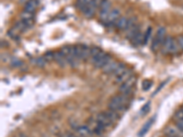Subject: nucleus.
<instances>
[{"label": "nucleus", "instance_id": "b1692460", "mask_svg": "<svg viewBox=\"0 0 183 137\" xmlns=\"http://www.w3.org/2000/svg\"><path fill=\"white\" fill-rule=\"evenodd\" d=\"M47 60L45 59L44 57H38V58H35L33 60H32V63H34L35 65H37L38 67H44L46 64H47Z\"/></svg>", "mask_w": 183, "mask_h": 137}, {"label": "nucleus", "instance_id": "20e7f679", "mask_svg": "<svg viewBox=\"0 0 183 137\" xmlns=\"http://www.w3.org/2000/svg\"><path fill=\"white\" fill-rule=\"evenodd\" d=\"M120 15H121V13H120V10L118 8L112 9L110 14H109V16H108V17H107V20L104 23V25L107 26V27L113 26V25L115 26L116 21L120 18Z\"/></svg>", "mask_w": 183, "mask_h": 137}, {"label": "nucleus", "instance_id": "f3484780", "mask_svg": "<svg viewBox=\"0 0 183 137\" xmlns=\"http://www.w3.org/2000/svg\"><path fill=\"white\" fill-rule=\"evenodd\" d=\"M154 121H155V117H153V118H151L149 121H147V122L145 124V125L142 127V129L140 130V132L138 133V136L139 137L144 136V135L148 132V130L150 129V127L152 126V124H153Z\"/></svg>", "mask_w": 183, "mask_h": 137}, {"label": "nucleus", "instance_id": "6ab92c4d", "mask_svg": "<svg viewBox=\"0 0 183 137\" xmlns=\"http://www.w3.org/2000/svg\"><path fill=\"white\" fill-rule=\"evenodd\" d=\"M104 113L106 114V116L109 118V120H110L113 124L116 123V122L118 121V119H119V113L116 112H115V111H112V110H110V109H108L107 111H105Z\"/></svg>", "mask_w": 183, "mask_h": 137}, {"label": "nucleus", "instance_id": "ddd939ff", "mask_svg": "<svg viewBox=\"0 0 183 137\" xmlns=\"http://www.w3.org/2000/svg\"><path fill=\"white\" fill-rule=\"evenodd\" d=\"M127 22H128V18L126 17H121L117 21L116 23L115 24V27L116 29L118 30H125L127 26Z\"/></svg>", "mask_w": 183, "mask_h": 137}, {"label": "nucleus", "instance_id": "7c9ffc66", "mask_svg": "<svg viewBox=\"0 0 183 137\" xmlns=\"http://www.w3.org/2000/svg\"><path fill=\"white\" fill-rule=\"evenodd\" d=\"M149 108H150V102L148 101V102H146V103L142 107V109H141V111H140L141 114H146V113L149 111Z\"/></svg>", "mask_w": 183, "mask_h": 137}, {"label": "nucleus", "instance_id": "9d476101", "mask_svg": "<svg viewBox=\"0 0 183 137\" xmlns=\"http://www.w3.org/2000/svg\"><path fill=\"white\" fill-rule=\"evenodd\" d=\"M133 75H134L133 74V71L130 69H127L122 74H120L119 76L115 77V82L116 83H119V84H122L126 81H127L130 77H132Z\"/></svg>", "mask_w": 183, "mask_h": 137}, {"label": "nucleus", "instance_id": "f8f14e48", "mask_svg": "<svg viewBox=\"0 0 183 137\" xmlns=\"http://www.w3.org/2000/svg\"><path fill=\"white\" fill-rule=\"evenodd\" d=\"M130 42H131L132 46H134V47H138L141 44H143V42H144V34L142 33V31H139L138 33H137L131 39Z\"/></svg>", "mask_w": 183, "mask_h": 137}, {"label": "nucleus", "instance_id": "72a5a7b5", "mask_svg": "<svg viewBox=\"0 0 183 137\" xmlns=\"http://www.w3.org/2000/svg\"><path fill=\"white\" fill-rule=\"evenodd\" d=\"M67 137H81V136H77V135H75L74 134H72V133H68L67 134Z\"/></svg>", "mask_w": 183, "mask_h": 137}, {"label": "nucleus", "instance_id": "2f4dec72", "mask_svg": "<svg viewBox=\"0 0 183 137\" xmlns=\"http://www.w3.org/2000/svg\"><path fill=\"white\" fill-rule=\"evenodd\" d=\"M177 43H178V45H179V48H180V49H181L183 51V35H180L178 38H177Z\"/></svg>", "mask_w": 183, "mask_h": 137}, {"label": "nucleus", "instance_id": "f257e3e1", "mask_svg": "<svg viewBox=\"0 0 183 137\" xmlns=\"http://www.w3.org/2000/svg\"><path fill=\"white\" fill-rule=\"evenodd\" d=\"M128 98L129 96H127L122 93L115 95L108 102V109L115 111L118 113L124 112L127 109Z\"/></svg>", "mask_w": 183, "mask_h": 137}, {"label": "nucleus", "instance_id": "5701e85b", "mask_svg": "<svg viewBox=\"0 0 183 137\" xmlns=\"http://www.w3.org/2000/svg\"><path fill=\"white\" fill-rule=\"evenodd\" d=\"M158 39H159L162 42H164L165 39H166V29L164 27H159L158 29V31H157V35Z\"/></svg>", "mask_w": 183, "mask_h": 137}, {"label": "nucleus", "instance_id": "412c9836", "mask_svg": "<svg viewBox=\"0 0 183 137\" xmlns=\"http://www.w3.org/2000/svg\"><path fill=\"white\" fill-rule=\"evenodd\" d=\"M139 31H141V29H140V25H139V24H137L132 29H130L129 31L126 32V38H127V40H131V39H132L137 33H138Z\"/></svg>", "mask_w": 183, "mask_h": 137}, {"label": "nucleus", "instance_id": "4be33fe9", "mask_svg": "<svg viewBox=\"0 0 183 137\" xmlns=\"http://www.w3.org/2000/svg\"><path fill=\"white\" fill-rule=\"evenodd\" d=\"M162 44H163V42L159 40V39H158V37L156 36L155 38H154V40H152V44H151V50L153 51V52H157L159 48H161V47H162Z\"/></svg>", "mask_w": 183, "mask_h": 137}, {"label": "nucleus", "instance_id": "a878e982", "mask_svg": "<svg viewBox=\"0 0 183 137\" xmlns=\"http://www.w3.org/2000/svg\"><path fill=\"white\" fill-rule=\"evenodd\" d=\"M174 121L175 122H181V123H183V107L179 109L175 114H174Z\"/></svg>", "mask_w": 183, "mask_h": 137}, {"label": "nucleus", "instance_id": "0eeeda50", "mask_svg": "<svg viewBox=\"0 0 183 137\" xmlns=\"http://www.w3.org/2000/svg\"><path fill=\"white\" fill-rule=\"evenodd\" d=\"M75 129L76 133L81 137H89L91 135V130L90 127L82 124H72Z\"/></svg>", "mask_w": 183, "mask_h": 137}, {"label": "nucleus", "instance_id": "f03ea898", "mask_svg": "<svg viewBox=\"0 0 183 137\" xmlns=\"http://www.w3.org/2000/svg\"><path fill=\"white\" fill-rule=\"evenodd\" d=\"M136 82H137V78H136L135 75H133L127 81H126L124 83L120 84L119 92L122 93V94H125L127 96H130L132 91H133V88L136 84Z\"/></svg>", "mask_w": 183, "mask_h": 137}, {"label": "nucleus", "instance_id": "9b49d317", "mask_svg": "<svg viewBox=\"0 0 183 137\" xmlns=\"http://www.w3.org/2000/svg\"><path fill=\"white\" fill-rule=\"evenodd\" d=\"M39 2L40 0H29L24 6V10L30 13H34L39 6Z\"/></svg>", "mask_w": 183, "mask_h": 137}, {"label": "nucleus", "instance_id": "a211bd4d", "mask_svg": "<svg viewBox=\"0 0 183 137\" xmlns=\"http://www.w3.org/2000/svg\"><path fill=\"white\" fill-rule=\"evenodd\" d=\"M107 53L106 52H104L103 49L102 50H100L98 53H96V54H94L93 56H91V58H90V60H91V63L94 66L97 62H99L105 55H106Z\"/></svg>", "mask_w": 183, "mask_h": 137}, {"label": "nucleus", "instance_id": "6e6552de", "mask_svg": "<svg viewBox=\"0 0 183 137\" xmlns=\"http://www.w3.org/2000/svg\"><path fill=\"white\" fill-rule=\"evenodd\" d=\"M175 41V39H173L171 36H167L162 47H161V51L163 54H170V51H171V48H172V46L173 43Z\"/></svg>", "mask_w": 183, "mask_h": 137}, {"label": "nucleus", "instance_id": "c85d7f7f", "mask_svg": "<svg viewBox=\"0 0 183 137\" xmlns=\"http://www.w3.org/2000/svg\"><path fill=\"white\" fill-rule=\"evenodd\" d=\"M18 31L17 30V29H15L14 28L12 29H10L8 32H7V36L9 37V38H11V39H14V40H16V39H18Z\"/></svg>", "mask_w": 183, "mask_h": 137}, {"label": "nucleus", "instance_id": "c9c22d12", "mask_svg": "<svg viewBox=\"0 0 183 137\" xmlns=\"http://www.w3.org/2000/svg\"><path fill=\"white\" fill-rule=\"evenodd\" d=\"M19 137H28V136H27V135H21Z\"/></svg>", "mask_w": 183, "mask_h": 137}, {"label": "nucleus", "instance_id": "39448f33", "mask_svg": "<svg viewBox=\"0 0 183 137\" xmlns=\"http://www.w3.org/2000/svg\"><path fill=\"white\" fill-rule=\"evenodd\" d=\"M164 134L166 137H183V130L180 129L176 125L174 126H167L164 130Z\"/></svg>", "mask_w": 183, "mask_h": 137}, {"label": "nucleus", "instance_id": "473e14b6", "mask_svg": "<svg viewBox=\"0 0 183 137\" xmlns=\"http://www.w3.org/2000/svg\"><path fill=\"white\" fill-rule=\"evenodd\" d=\"M165 84H166V82H162V84H161V85H160V86H159V87H158V89H157V91H155V92H154V93H153V94H154V95H155V94H156V93H157V92H158V91H159V90H160V89H161V88H162V87H163V86H164V85H165Z\"/></svg>", "mask_w": 183, "mask_h": 137}, {"label": "nucleus", "instance_id": "c756f323", "mask_svg": "<svg viewBox=\"0 0 183 137\" xmlns=\"http://www.w3.org/2000/svg\"><path fill=\"white\" fill-rule=\"evenodd\" d=\"M22 61L21 60H19V59H11V65L13 66V67H16V68H18V67H21L22 66Z\"/></svg>", "mask_w": 183, "mask_h": 137}, {"label": "nucleus", "instance_id": "bb28decb", "mask_svg": "<svg viewBox=\"0 0 183 137\" xmlns=\"http://www.w3.org/2000/svg\"><path fill=\"white\" fill-rule=\"evenodd\" d=\"M152 86V82L149 81V80H145L143 82H142V90L145 91H148Z\"/></svg>", "mask_w": 183, "mask_h": 137}, {"label": "nucleus", "instance_id": "393cba45", "mask_svg": "<svg viewBox=\"0 0 183 137\" xmlns=\"http://www.w3.org/2000/svg\"><path fill=\"white\" fill-rule=\"evenodd\" d=\"M151 35H152V28L151 27H148L146 30V32L144 33V42L143 44L146 45L149 40H150V38H151Z\"/></svg>", "mask_w": 183, "mask_h": 137}, {"label": "nucleus", "instance_id": "cd10ccee", "mask_svg": "<svg viewBox=\"0 0 183 137\" xmlns=\"http://www.w3.org/2000/svg\"><path fill=\"white\" fill-rule=\"evenodd\" d=\"M54 54H55V52L54 51H51V50H49V51H47L45 54H44V58H45V59L49 62V61H51V60H54Z\"/></svg>", "mask_w": 183, "mask_h": 137}, {"label": "nucleus", "instance_id": "4468645a", "mask_svg": "<svg viewBox=\"0 0 183 137\" xmlns=\"http://www.w3.org/2000/svg\"><path fill=\"white\" fill-rule=\"evenodd\" d=\"M117 62H118V61L111 60L106 66H104V67L102 69L103 72L105 73V74H110V75H112V73L114 72V70H115V67H116V65H117Z\"/></svg>", "mask_w": 183, "mask_h": 137}, {"label": "nucleus", "instance_id": "aec40b11", "mask_svg": "<svg viewBox=\"0 0 183 137\" xmlns=\"http://www.w3.org/2000/svg\"><path fill=\"white\" fill-rule=\"evenodd\" d=\"M91 0H77L76 2V7L84 14V12L86 10L87 6H89Z\"/></svg>", "mask_w": 183, "mask_h": 137}, {"label": "nucleus", "instance_id": "2eb2a0df", "mask_svg": "<svg viewBox=\"0 0 183 137\" xmlns=\"http://www.w3.org/2000/svg\"><path fill=\"white\" fill-rule=\"evenodd\" d=\"M111 60H113V58H112V56L111 55H109V54H106L99 62H97L95 65H94V67L95 68H97V69H103L104 66H106Z\"/></svg>", "mask_w": 183, "mask_h": 137}, {"label": "nucleus", "instance_id": "1a4fd4ad", "mask_svg": "<svg viewBox=\"0 0 183 137\" xmlns=\"http://www.w3.org/2000/svg\"><path fill=\"white\" fill-rule=\"evenodd\" d=\"M54 60H55V62H56L60 67H61V68L66 67V66L68 65L66 57L60 52V50L55 51V54H54Z\"/></svg>", "mask_w": 183, "mask_h": 137}, {"label": "nucleus", "instance_id": "423d86ee", "mask_svg": "<svg viewBox=\"0 0 183 137\" xmlns=\"http://www.w3.org/2000/svg\"><path fill=\"white\" fill-rule=\"evenodd\" d=\"M95 120H96V122H97L101 126H103L105 130L108 129L109 127H111V126L114 124L109 120V118L106 116V114L104 113V112L98 113Z\"/></svg>", "mask_w": 183, "mask_h": 137}, {"label": "nucleus", "instance_id": "dca6fc26", "mask_svg": "<svg viewBox=\"0 0 183 137\" xmlns=\"http://www.w3.org/2000/svg\"><path fill=\"white\" fill-rule=\"evenodd\" d=\"M127 69V65H126L124 62H117V65H116V67H115L114 72L112 73V76L117 77V76H119L120 74H122Z\"/></svg>", "mask_w": 183, "mask_h": 137}, {"label": "nucleus", "instance_id": "f704fd0d", "mask_svg": "<svg viewBox=\"0 0 183 137\" xmlns=\"http://www.w3.org/2000/svg\"><path fill=\"white\" fill-rule=\"evenodd\" d=\"M28 1H29V0H19V2H20L21 4H26Z\"/></svg>", "mask_w": 183, "mask_h": 137}, {"label": "nucleus", "instance_id": "7ed1b4c3", "mask_svg": "<svg viewBox=\"0 0 183 137\" xmlns=\"http://www.w3.org/2000/svg\"><path fill=\"white\" fill-rule=\"evenodd\" d=\"M111 12V3L109 0H103L100 5V20L102 23H105L107 17Z\"/></svg>", "mask_w": 183, "mask_h": 137}]
</instances>
